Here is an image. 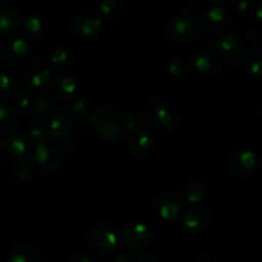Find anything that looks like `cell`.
<instances>
[{
    "label": "cell",
    "instance_id": "d4e9b609",
    "mask_svg": "<svg viewBox=\"0 0 262 262\" xmlns=\"http://www.w3.org/2000/svg\"><path fill=\"white\" fill-rule=\"evenodd\" d=\"M23 32L31 40H38L45 33V23L41 18L31 15L23 22Z\"/></svg>",
    "mask_w": 262,
    "mask_h": 262
},
{
    "label": "cell",
    "instance_id": "277c9868",
    "mask_svg": "<svg viewBox=\"0 0 262 262\" xmlns=\"http://www.w3.org/2000/svg\"><path fill=\"white\" fill-rule=\"evenodd\" d=\"M147 113L148 122L156 132L161 133V135H169V133L174 132L177 127V115L173 107L165 100L160 99V97L151 100L148 102Z\"/></svg>",
    "mask_w": 262,
    "mask_h": 262
},
{
    "label": "cell",
    "instance_id": "1f68e13d",
    "mask_svg": "<svg viewBox=\"0 0 262 262\" xmlns=\"http://www.w3.org/2000/svg\"><path fill=\"white\" fill-rule=\"evenodd\" d=\"M99 10L105 17H113L119 10V5L115 0H100Z\"/></svg>",
    "mask_w": 262,
    "mask_h": 262
},
{
    "label": "cell",
    "instance_id": "5bb4252c",
    "mask_svg": "<svg viewBox=\"0 0 262 262\" xmlns=\"http://www.w3.org/2000/svg\"><path fill=\"white\" fill-rule=\"evenodd\" d=\"M101 18L99 14L91 10L82 12L74 18L73 20V30L77 35L82 37H91L95 36L101 28Z\"/></svg>",
    "mask_w": 262,
    "mask_h": 262
},
{
    "label": "cell",
    "instance_id": "7402d4cb",
    "mask_svg": "<svg viewBox=\"0 0 262 262\" xmlns=\"http://www.w3.org/2000/svg\"><path fill=\"white\" fill-rule=\"evenodd\" d=\"M17 107L9 101L0 100V132H10L18 124Z\"/></svg>",
    "mask_w": 262,
    "mask_h": 262
},
{
    "label": "cell",
    "instance_id": "7a4b0ae2",
    "mask_svg": "<svg viewBox=\"0 0 262 262\" xmlns=\"http://www.w3.org/2000/svg\"><path fill=\"white\" fill-rule=\"evenodd\" d=\"M202 31V22L199 15L191 10H184L173 18L166 27L169 38L174 42H191L196 40Z\"/></svg>",
    "mask_w": 262,
    "mask_h": 262
},
{
    "label": "cell",
    "instance_id": "4316f807",
    "mask_svg": "<svg viewBox=\"0 0 262 262\" xmlns=\"http://www.w3.org/2000/svg\"><path fill=\"white\" fill-rule=\"evenodd\" d=\"M205 197V186L202 182L193 181L189 182L184 188V199L192 205H200V202Z\"/></svg>",
    "mask_w": 262,
    "mask_h": 262
},
{
    "label": "cell",
    "instance_id": "4dcf8cb0",
    "mask_svg": "<svg viewBox=\"0 0 262 262\" xmlns=\"http://www.w3.org/2000/svg\"><path fill=\"white\" fill-rule=\"evenodd\" d=\"M166 69H168L169 74L174 77L182 76L186 71V66H184L183 58H181L179 55H173L168 59L166 61Z\"/></svg>",
    "mask_w": 262,
    "mask_h": 262
},
{
    "label": "cell",
    "instance_id": "ba28073f",
    "mask_svg": "<svg viewBox=\"0 0 262 262\" xmlns=\"http://www.w3.org/2000/svg\"><path fill=\"white\" fill-rule=\"evenodd\" d=\"M35 159L42 168L55 170L63 163V154L55 143L43 138L36 142Z\"/></svg>",
    "mask_w": 262,
    "mask_h": 262
},
{
    "label": "cell",
    "instance_id": "cb8c5ba5",
    "mask_svg": "<svg viewBox=\"0 0 262 262\" xmlns=\"http://www.w3.org/2000/svg\"><path fill=\"white\" fill-rule=\"evenodd\" d=\"M31 112L35 117L37 118H48L55 110V102L48 96H37L36 99H33L32 105H31Z\"/></svg>",
    "mask_w": 262,
    "mask_h": 262
},
{
    "label": "cell",
    "instance_id": "5b68a950",
    "mask_svg": "<svg viewBox=\"0 0 262 262\" xmlns=\"http://www.w3.org/2000/svg\"><path fill=\"white\" fill-rule=\"evenodd\" d=\"M120 241L129 250H145L152 242V232L143 223H132L123 228L120 232Z\"/></svg>",
    "mask_w": 262,
    "mask_h": 262
},
{
    "label": "cell",
    "instance_id": "ab89813d",
    "mask_svg": "<svg viewBox=\"0 0 262 262\" xmlns=\"http://www.w3.org/2000/svg\"><path fill=\"white\" fill-rule=\"evenodd\" d=\"M207 2L211 3V4H214V5H219L220 3H223L224 0H207Z\"/></svg>",
    "mask_w": 262,
    "mask_h": 262
},
{
    "label": "cell",
    "instance_id": "603a6c76",
    "mask_svg": "<svg viewBox=\"0 0 262 262\" xmlns=\"http://www.w3.org/2000/svg\"><path fill=\"white\" fill-rule=\"evenodd\" d=\"M120 130H123L127 135H133L137 130H141L145 128V120L140 113L135 112H125L120 115L119 118Z\"/></svg>",
    "mask_w": 262,
    "mask_h": 262
},
{
    "label": "cell",
    "instance_id": "52a82bcc",
    "mask_svg": "<svg viewBox=\"0 0 262 262\" xmlns=\"http://www.w3.org/2000/svg\"><path fill=\"white\" fill-rule=\"evenodd\" d=\"M119 235L110 224H101L95 228L90 237V246L92 251L99 255H107L118 245Z\"/></svg>",
    "mask_w": 262,
    "mask_h": 262
},
{
    "label": "cell",
    "instance_id": "2e32d148",
    "mask_svg": "<svg viewBox=\"0 0 262 262\" xmlns=\"http://www.w3.org/2000/svg\"><path fill=\"white\" fill-rule=\"evenodd\" d=\"M28 53V42L17 35L9 36L0 45V54L8 61H18Z\"/></svg>",
    "mask_w": 262,
    "mask_h": 262
},
{
    "label": "cell",
    "instance_id": "ac0fdd59",
    "mask_svg": "<svg viewBox=\"0 0 262 262\" xmlns=\"http://www.w3.org/2000/svg\"><path fill=\"white\" fill-rule=\"evenodd\" d=\"M154 147H155V140L146 128L130 135L129 148L133 155L137 158L148 156L154 151Z\"/></svg>",
    "mask_w": 262,
    "mask_h": 262
},
{
    "label": "cell",
    "instance_id": "8992f818",
    "mask_svg": "<svg viewBox=\"0 0 262 262\" xmlns=\"http://www.w3.org/2000/svg\"><path fill=\"white\" fill-rule=\"evenodd\" d=\"M51 77V68L42 59H32L20 69V79L30 87H42Z\"/></svg>",
    "mask_w": 262,
    "mask_h": 262
},
{
    "label": "cell",
    "instance_id": "d6a6232c",
    "mask_svg": "<svg viewBox=\"0 0 262 262\" xmlns=\"http://www.w3.org/2000/svg\"><path fill=\"white\" fill-rule=\"evenodd\" d=\"M14 78L8 72H0V95H5L13 89Z\"/></svg>",
    "mask_w": 262,
    "mask_h": 262
},
{
    "label": "cell",
    "instance_id": "e0dca14e",
    "mask_svg": "<svg viewBox=\"0 0 262 262\" xmlns=\"http://www.w3.org/2000/svg\"><path fill=\"white\" fill-rule=\"evenodd\" d=\"M77 82L68 74H58L50 79V91L54 97L63 101H71L72 96L76 94Z\"/></svg>",
    "mask_w": 262,
    "mask_h": 262
},
{
    "label": "cell",
    "instance_id": "e575fe53",
    "mask_svg": "<svg viewBox=\"0 0 262 262\" xmlns=\"http://www.w3.org/2000/svg\"><path fill=\"white\" fill-rule=\"evenodd\" d=\"M15 176H17V178H19L20 181H25V179H27L28 177L31 176L30 168H28L27 165H25V164H19V165L15 168Z\"/></svg>",
    "mask_w": 262,
    "mask_h": 262
},
{
    "label": "cell",
    "instance_id": "30bf717a",
    "mask_svg": "<svg viewBox=\"0 0 262 262\" xmlns=\"http://www.w3.org/2000/svg\"><path fill=\"white\" fill-rule=\"evenodd\" d=\"M183 199L181 194L174 193H164L156 200L155 211L161 219L164 220H174L182 214L183 210Z\"/></svg>",
    "mask_w": 262,
    "mask_h": 262
},
{
    "label": "cell",
    "instance_id": "d590c367",
    "mask_svg": "<svg viewBox=\"0 0 262 262\" xmlns=\"http://www.w3.org/2000/svg\"><path fill=\"white\" fill-rule=\"evenodd\" d=\"M133 262H158L156 261L155 256L151 255L148 252H142L140 255L136 256V258L133 260Z\"/></svg>",
    "mask_w": 262,
    "mask_h": 262
},
{
    "label": "cell",
    "instance_id": "8d00e7d4",
    "mask_svg": "<svg viewBox=\"0 0 262 262\" xmlns=\"http://www.w3.org/2000/svg\"><path fill=\"white\" fill-rule=\"evenodd\" d=\"M30 135H31V137H32L33 140L36 141V142H37V141L43 140V138H45V133H43L42 130H41L38 127H32V128H31V129H30Z\"/></svg>",
    "mask_w": 262,
    "mask_h": 262
},
{
    "label": "cell",
    "instance_id": "ffe728a7",
    "mask_svg": "<svg viewBox=\"0 0 262 262\" xmlns=\"http://www.w3.org/2000/svg\"><path fill=\"white\" fill-rule=\"evenodd\" d=\"M20 23V14L14 4L0 2V33H8L17 30Z\"/></svg>",
    "mask_w": 262,
    "mask_h": 262
},
{
    "label": "cell",
    "instance_id": "836d02e7",
    "mask_svg": "<svg viewBox=\"0 0 262 262\" xmlns=\"http://www.w3.org/2000/svg\"><path fill=\"white\" fill-rule=\"evenodd\" d=\"M229 5L235 12H246L250 7V0H229Z\"/></svg>",
    "mask_w": 262,
    "mask_h": 262
},
{
    "label": "cell",
    "instance_id": "f546056e",
    "mask_svg": "<svg viewBox=\"0 0 262 262\" xmlns=\"http://www.w3.org/2000/svg\"><path fill=\"white\" fill-rule=\"evenodd\" d=\"M68 112L69 114L73 115L76 118H87L90 114V107L83 100L77 99L72 100L68 104Z\"/></svg>",
    "mask_w": 262,
    "mask_h": 262
},
{
    "label": "cell",
    "instance_id": "f35d334b",
    "mask_svg": "<svg viewBox=\"0 0 262 262\" xmlns=\"http://www.w3.org/2000/svg\"><path fill=\"white\" fill-rule=\"evenodd\" d=\"M112 262H132V261H130L129 258L127 257V256L120 255V256H117V257H115L114 260H113Z\"/></svg>",
    "mask_w": 262,
    "mask_h": 262
},
{
    "label": "cell",
    "instance_id": "f1b7e54d",
    "mask_svg": "<svg viewBox=\"0 0 262 262\" xmlns=\"http://www.w3.org/2000/svg\"><path fill=\"white\" fill-rule=\"evenodd\" d=\"M13 101H14V106L18 107L20 110H28L31 109V105H32L33 97L32 94L30 92V90L26 89V87L17 86L13 89Z\"/></svg>",
    "mask_w": 262,
    "mask_h": 262
},
{
    "label": "cell",
    "instance_id": "d6986e66",
    "mask_svg": "<svg viewBox=\"0 0 262 262\" xmlns=\"http://www.w3.org/2000/svg\"><path fill=\"white\" fill-rule=\"evenodd\" d=\"M2 145L5 152L14 159H23L28 152V141L22 133H8L3 138Z\"/></svg>",
    "mask_w": 262,
    "mask_h": 262
},
{
    "label": "cell",
    "instance_id": "7c38bea8",
    "mask_svg": "<svg viewBox=\"0 0 262 262\" xmlns=\"http://www.w3.org/2000/svg\"><path fill=\"white\" fill-rule=\"evenodd\" d=\"M210 222H211V214L202 205H193L192 207H189L183 219L184 227L194 234H200L204 232L209 227Z\"/></svg>",
    "mask_w": 262,
    "mask_h": 262
},
{
    "label": "cell",
    "instance_id": "83f0119b",
    "mask_svg": "<svg viewBox=\"0 0 262 262\" xmlns=\"http://www.w3.org/2000/svg\"><path fill=\"white\" fill-rule=\"evenodd\" d=\"M246 68L251 76H260L262 71V51L258 46L251 49L246 58Z\"/></svg>",
    "mask_w": 262,
    "mask_h": 262
},
{
    "label": "cell",
    "instance_id": "74e56055",
    "mask_svg": "<svg viewBox=\"0 0 262 262\" xmlns=\"http://www.w3.org/2000/svg\"><path fill=\"white\" fill-rule=\"evenodd\" d=\"M72 262H95L92 258L86 257V256H79V257H76Z\"/></svg>",
    "mask_w": 262,
    "mask_h": 262
},
{
    "label": "cell",
    "instance_id": "3957f363",
    "mask_svg": "<svg viewBox=\"0 0 262 262\" xmlns=\"http://www.w3.org/2000/svg\"><path fill=\"white\" fill-rule=\"evenodd\" d=\"M89 124L95 135L104 141H114L120 135L119 118L112 109L106 106H97L90 110Z\"/></svg>",
    "mask_w": 262,
    "mask_h": 262
},
{
    "label": "cell",
    "instance_id": "6da1fadb",
    "mask_svg": "<svg viewBox=\"0 0 262 262\" xmlns=\"http://www.w3.org/2000/svg\"><path fill=\"white\" fill-rule=\"evenodd\" d=\"M207 50L219 56L228 66H238L243 60L245 45L237 33L227 32L222 35H207L204 40Z\"/></svg>",
    "mask_w": 262,
    "mask_h": 262
},
{
    "label": "cell",
    "instance_id": "9c48e42d",
    "mask_svg": "<svg viewBox=\"0 0 262 262\" xmlns=\"http://www.w3.org/2000/svg\"><path fill=\"white\" fill-rule=\"evenodd\" d=\"M256 166H257V158L255 154L250 150H245L232 156L228 163V171L238 178H245L255 171Z\"/></svg>",
    "mask_w": 262,
    "mask_h": 262
},
{
    "label": "cell",
    "instance_id": "484cf974",
    "mask_svg": "<svg viewBox=\"0 0 262 262\" xmlns=\"http://www.w3.org/2000/svg\"><path fill=\"white\" fill-rule=\"evenodd\" d=\"M73 56L66 49H56L50 56V63L58 71H68L73 66Z\"/></svg>",
    "mask_w": 262,
    "mask_h": 262
},
{
    "label": "cell",
    "instance_id": "44dd1931",
    "mask_svg": "<svg viewBox=\"0 0 262 262\" xmlns=\"http://www.w3.org/2000/svg\"><path fill=\"white\" fill-rule=\"evenodd\" d=\"M38 251L33 245L19 242L9 251V262H37Z\"/></svg>",
    "mask_w": 262,
    "mask_h": 262
},
{
    "label": "cell",
    "instance_id": "9a60e30c",
    "mask_svg": "<svg viewBox=\"0 0 262 262\" xmlns=\"http://www.w3.org/2000/svg\"><path fill=\"white\" fill-rule=\"evenodd\" d=\"M230 22H232L230 13L220 5H214L205 13V27L214 33L225 32L229 28Z\"/></svg>",
    "mask_w": 262,
    "mask_h": 262
},
{
    "label": "cell",
    "instance_id": "4fadbf2b",
    "mask_svg": "<svg viewBox=\"0 0 262 262\" xmlns=\"http://www.w3.org/2000/svg\"><path fill=\"white\" fill-rule=\"evenodd\" d=\"M191 67L196 73L202 76H215L219 73L220 60L211 51H197L191 58Z\"/></svg>",
    "mask_w": 262,
    "mask_h": 262
},
{
    "label": "cell",
    "instance_id": "8fae6325",
    "mask_svg": "<svg viewBox=\"0 0 262 262\" xmlns=\"http://www.w3.org/2000/svg\"><path fill=\"white\" fill-rule=\"evenodd\" d=\"M73 130L71 118L64 112H54L48 120V133L55 142L68 140Z\"/></svg>",
    "mask_w": 262,
    "mask_h": 262
}]
</instances>
